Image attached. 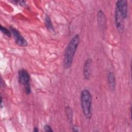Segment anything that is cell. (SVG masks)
I'll return each mask as SVG.
<instances>
[{
  "instance_id": "cell-1",
  "label": "cell",
  "mask_w": 132,
  "mask_h": 132,
  "mask_svg": "<svg viewBox=\"0 0 132 132\" xmlns=\"http://www.w3.org/2000/svg\"><path fill=\"white\" fill-rule=\"evenodd\" d=\"M79 42V35L76 34L71 39L68 44L65 50L63 58V64L65 69H69L71 66Z\"/></svg>"
},
{
  "instance_id": "cell-2",
  "label": "cell",
  "mask_w": 132,
  "mask_h": 132,
  "mask_svg": "<svg viewBox=\"0 0 132 132\" xmlns=\"http://www.w3.org/2000/svg\"><path fill=\"white\" fill-rule=\"evenodd\" d=\"M92 99L91 94L88 90H82L80 94L81 106L84 116L88 119H89L91 116Z\"/></svg>"
},
{
  "instance_id": "cell-3",
  "label": "cell",
  "mask_w": 132,
  "mask_h": 132,
  "mask_svg": "<svg viewBox=\"0 0 132 132\" xmlns=\"http://www.w3.org/2000/svg\"><path fill=\"white\" fill-rule=\"evenodd\" d=\"M18 79L20 84L25 87V91L26 94H29L31 92L30 86V75L28 71L22 69L18 71Z\"/></svg>"
},
{
  "instance_id": "cell-4",
  "label": "cell",
  "mask_w": 132,
  "mask_h": 132,
  "mask_svg": "<svg viewBox=\"0 0 132 132\" xmlns=\"http://www.w3.org/2000/svg\"><path fill=\"white\" fill-rule=\"evenodd\" d=\"M10 30L12 35L13 36L15 43L19 46H26L27 45L28 43L25 38L22 36L20 32L13 27L10 26Z\"/></svg>"
},
{
  "instance_id": "cell-5",
  "label": "cell",
  "mask_w": 132,
  "mask_h": 132,
  "mask_svg": "<svg viewBox=\"0 0 132 132\" xmlns=\"http://www.w3.org/2000/svg\"><path fill=\"white\" fill-rule=\"evenodd\" d=\"M125 19L127 16V2L125 0L118 1L116 4V8Z\"/></svg>"
},
{
  "instance_id": "cell-6",
  "label": "cell",
  "mask_w": 132,
  "mask_h": 132,
  "mask_svg": "<svg viewBox=\"0 0 132 132\" xmlns=\"http://www.w3.org/2000/svg\"><path fill=\"white\" fill-rule=\"evenodd\" d=\"M114 19H115V24L117 26V29L119 31L122 32L124 30V20H125L120 12L115 8V13H114Z\"/></svg>"
},
{
  "instance_id": "cell-7",
  "label": "cell",
  "mask_w": 132,
  "mask_h": 132,
  "mask_svg": "<svg viewBox=\"0 0 132 132\" xmlns=\"http://www.w3.org/2000/svg\"><path fill=\"white\" fill-rule=\"evenodd\" d=\"M92 60L91 59H87L84 65V76L85 79H89L91 75V67H92Z\"/></svg>"
},
{
  "instance_id": "cell-8",
  "label": "cell",
  "mask_w": 132,
  "mask_h": 132,
  "mask_svg": "<svg viewBox=\"0 0 132 132\" xmlns=\"http://www.w3.org/2000/svg\"><path fill=\"white\" fill-rule=\"evenodd\" d=\"M97 23L100 28L102 30L105 29L106 26V18L104 12L99 10L97 13Z\"/></svg>"
},
{
  "instance_id": "cell-9",
  "label": "cell",
  "mask_w": 132,
  "mask_h": 132,
  "mask_svg": "<svg viewBox=\"0 0 132 132\" xmlns=\"http://www.w3.org/2000/svg\"><path fill=\"white\" fill-rule=\"evenodd\" d=\"M107 80L108 85L111 90H114L116 86L115 76L113 72H109L107 75Z\"/></svg>"
},
{
  "instance_id": "cell-10",
  "label": "cell",
  "mask_w": 132,
  "mask_h": 132,
  "mask_svg": "<svg viewBox=\"0 0 132 132\" xmlns=\"http://www.w3.org/2000/svg\"><path fill=\"white\" fill-rule=\"evenodd\" d=\"M45 23L46 28L50 31H54V28L53 27L51 19L48 15H46L45 17Z\"/></svg>"
},
{
  "instance_id": "cell-11",
  "label": "cell",
  "mask_w": 132,
  "mask_h": 132,
  "mask_svg": "<svg viewBox=\"0 0 132 132\" xmlns=\"http://www.w3.org/2000/svg\"><path fill=\"white\" fill-rule=\"evenodd\" d=\"M65 113L70 123L72 124L73 121V111L70 107L67 106L65 107Z\"/></svg>"
},
{
  "instance_id": "cell-12",
  "label": "cell",
  "mask_w": 132,
  "mask_h": 132,
  "mask_svg": "<svg viewBox=\"0 0 132 132\" xmlns=\"http://www.w3.org/2000/svg\"><path fill=\"white\" fill-rule=\"evenodd\" d=\"M0 29L1 31L5 35H6L7 37H11V32L10 31V30H9L8 28H6L5 27L3 26L2 25H1V27H0Z\"/></svg>"
},
{
  "instance_id": "cell-13",
  "label": "cell",
  "mask_w": 132,
  "mask_h": 132,
  "mask_svg": "<svg viewBox=\"0 0 132 132\" xmlns=\"http://www.w3.org/2000/svg\"><path fill=\"white\" fill-rule=\"evenodd\" d=\"M12 3H13L15 5H19L21 6H26V2L24 1H16V0H14V1H10Z\"/></svg>"
},
{
  "instance_id": "cell-14",
  "label": "cell",
  "mask_w": 132,
  "mask_h": 132,
  "mask_svg": "<svg viewBox=\"0 0 132 132\" xmlns=\"http://www.w3.org/2000/svg\"><path fill=\"white\" fill-rule=\"evenodd\" d=\"M44 130L45 131H47V132H50V131L52 132L53 131V130H52L51 127L50 125H44Z\"/></svg>"
},
{
  "instance_id": "cell-15",
  "label": "cell",
  "mask_w": 132,
  "mask_h": 132,
  "mask_svg": "<svg viewBox=\"0 0 132 132\" xmlns=\"http://www.w3.org/2000/svg\"><path fill=\"white\" fill-rule=\"evenodd\" d=\"M3 98L2 97V96H1V108H3Z\"/></svg>"
},
{
  "instance_id": "cell-16",
  "label": "cell",
  "mask_w": 132,
  "mask_h": 132,
  "mask_svg": "<svg viewBox=\"0 0 132 132\" xmlns=\"http://www.w3.org/2000/svg\"><path fill=\"white\" fill-rule=\"evenodd\" d=\"M73 128V131H78L79 130L78 128V127H75V126H74Z\"/></svg>"
},
{
  "instance_id": "cell-17",
  "label": "cell",
  "mask_w": 132,
  "mask_h": 132,
  "mask_svg": "<svg viewBox=\"0 0 132 132\" xmlns=\"http://www.w3.org/2000/svg\"><path fill=\"white\" fill-rule=\"evenodd\" d=\"M34 131H35V132L38 131V128H37V127H35V128H34Z\"/></svg>"
}]
</instances>
